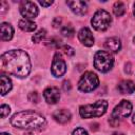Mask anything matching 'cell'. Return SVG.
I'll return each mask as SVG.
<instances>
[{"label":"cell","mask_w":135,"mask_h":135,"mask_svg":"<svg viewBox=\"0 0 135 135\" xmlns=\"http://www.w3.org/2000/svg\"><path fill=\"white\" fill-rule=\"evenodd\" d=\"M1 68L8 74L18 78L26 77L31 72V60L23 50H11L2 54Z\"/></svg>","instance_id":"cell-1"},{"label":"cell","mask_w":135,"mask_h":135,"mask_svg":"<svg viewBox=\"0 0 135 135\" xmlns=\"http://www.w3.org/2000/svg\"><path fill=\"white\" fill-rule=\"evenodd\" d=\"M13 127L25 130H41L46 126L45 118L34 111H21L13 115L11 118Z\"/></svg>","instance_id":"cell-2"},{"label":"cell","mask_w":135,"mask_h":135,"mask_svg":"<svg viewBox=\"0 0 135 135\" xmlns=\"http://www.w3.org/2000/svg\"><path fill=\"white\" fill-rule=\"evenodd\" d=\"M108 109V101L97 100L94 103L81 105L79 108V114L82 118H92L102 116Z\"/></svg>","instance_id":"cell-3"},{"label":"cell","mask_w":135,"mask_h":135,"mask_svg":"<svg viewBox=\"0 0 135 135\" xmlns=\"http://www.w3.org/2000/svg\"><path fill=\"white\" fill-rule=\"evenodd\" d=\"M114 64V58L107 51H98L94 56V66L99 72H109Z\"/></svg>","instance_id":"cell-4"},{"label":"cell","mask_w":135,"mask_h":135,"mask_svg":"<svg viewBox=\"0 0 135 135\" xmlns=\"http://www.w3.org/2000/svg\"><path fill=\"white\" fill-rule=\"evenodd\" d=\"M111 22H112L111 15L104 9H98L94 14V16L91 20L92 26L98 32H103V31L108 30Z\"/></svg>","instance_id":"cell-5"},{"label":"cell","mask_w":135,"mask_h":135,"mask_svg":"<svg viewBox=\"0 0 135 135\" xmlns=\"http://www.w3.org/2000/svg\"><path fill=\"white\" fill-rule=\"evenodd\" d=\"M99 85V78L93 72H85L78 81V89L81 92L89 93Z\"/></svg>","instance_id":"cell-6"},{"label":"cell","mask_w":135,"mask_h":135,"mask_svg":"<svg viewBox=\"0 0 135 135\" xmlns=\"http://www.w3.org/2000/svg\"><path fill=\"white\" fill-rule=\"evenodd\" d=\"M131 112H132V103L129 100L123 99L114 108L112 115H111V118L119 121V119H123V118L129 117Z\"/></svg>","instance_id":"cell-7"},{"label":"cell","mask_w":135,"mask_h":135,"mask_svg":"<svg viewBox=\"0 0 135 135\" xmlns=\"http://www.w3.org/2000/svg\"><path fill=\"white\" fill-rule=\"evenodd\" d=\"M51 71H52L53 76H55L57 78L62 77L64 75V73L66 72V63L63 60L62 55L59 52L55 53V55H54V58H53V61H52Z\"/></svg>","instance_id":"cell-8"},{"label":"cell","mask_w":135,"mask_h":135,"mask_svg":"<svg viewBox=\"0 0 135 135\" xmlns=\"http://www.w3.org/2000/svg\"><path fill=\"white\" fill-rule=\"evenodd\" d=\"M20 14L25 17V19H34L38 16L39 9L36 3L32 1H23L20 4Z\"/></svg>","instance_id":"cell-9"},{"label":"cell","mask_w":135,"mask_h":135,"mask_svg":"<svg viewBox=\"0 0 135 135\" xmlns=\"http://www.w3.org/2000/svg\"><path fill=\"white\" fill-rule=\"evenodd\" d=\"M43 98L49 104H55L60 99V92L56 86H49L43 91Z\"/></svg>","instance_id":"cell-10"},{"label":"cell","mask_w":135,"mask_h":135,"mask_svg":"<svg viewBox=\"0 0 135 135\" xmlns=\"http://www.w3.org/2000/svg\"><path fill=\"white\" fill-rule=\"evenodd\" d=\"M78 39L84 46L90 47L94 44V36H93L91 30L88 27H82L78 32Z\"/></svg>","instance_id":"cell-11"},{"label":"cell","mask_w":135,"mask_h":135,"mask_svg":"<svg viewBox=\"0 0 135 135\" xmlns=\"http://www.w3.org/2000/svg\"><path fill=\"white\" fill-rule=\"evenodd\" d=\"M66 4L70 6L71 11L76 15L82 16L88 12V5H86V2L84 1H80V0L66 1Z\"/></svg>","instance_id":"cell-12"},{"label":"cell","mask_w":135,"mask_h":135,"mask_svg":"<svg viewBox=\"0 0 135 135\" xmlns=\"http://www.w3.org/2000/svg\"><path fill=\"white\" fill-rule=\"evenodd\" d=\"M53 118L59 122V123H66L68 121L71 120L72 118V114L69 110H65V109H60V110H56L54 113H53Z\"/></svg>","instance_id":"cell-13"},{"label":"cell","mask_w":135,"mask_h":135,"mask_svg":"<svg viewBox=\"0 0 135 135\" xmlns=\"http://www.w3.org/2000/svg\"><path fill=\"white\" fill-rule=\"evenodd\" d=\"M14 35V28L9 23L3 22L0 25V36L2 41H9L13 38Z\"/></svg>","instance_id":"cell-14"},{"label":"cell","mask_w":135,"mask_h":135,"mask_svg":"<svg viewBox=\"0 0 135 135\" xmlns=\"http://www.w3.org/2000/svg\"><path fill=\"white\" fill-rule=\"evenodd\" d=\"M104 47L109 51V52H113V53H117L120 51L121 49V42L117 37H111L108 38L104 42Z\"/></svg>","instance_id":"cell-15"},{"label":"cell","mask_w":135,"mask_h":135,"mask_svg":"<svg viewBox=\"0 0 135 135\" xmlns=\"http://www.w3.org/2000/svg\"><path fill=\"white\" fill-rule=\"evenodd\" d=\"M117 88L121 94H132L135 91V84L132 80H122L119 82Z\"/></svg>","instance_id":"cell-16"},{"label":"cell","mask_w":135,"mask_h":135,"mask_svg":"<svg viewBox=\"0 0 135 135\" xmlns=\"http://www.w3.org/2000/svg\"><path fill=\"white\" fill-rule=\"evenodd\" d=\"M18 25L24 32H34L36 30V27H37V25H36L35 22H33L31 19H25V18L24 19H21L19 21Z\"/></svg>","instance_id":"cell-17"},{"label":"cell","mask_w":135,"mask_h":135,"mask_svg":"<svg viewBox=\"0 0 135 135\" xmlns=\"http://www.w3.org/2000/svg\"><path fill=\"white\" fill-rule=\"evenodd\" d=\"M11 90H12L11 79L5 75H1V95L7 94Z\"/></svg>","instance_id":"cell-18"},{"label":"cell","mask_w":135,"mask_h":135,"mask_svg":"<svg viewBox=\"0 0 135 135\" xmlns=\"http://www.w3.org/2000/svg\"><path fill=\"white\" fill-rule=\"evenodd\" d=\"M113 13H114V15L117 16V17L122 16V15L126 13V5H124V3L121 2V1L115 2L114 5H113Z\"/></svg>","instance_id":"cell-19"},{"label":"cell","mask_w":135,"mask_h":135,"mask_svg":"<svg viewBox=\"0 0 135 135\" xmlns=\"http://www.w3.org/2000/svg\"><path fill=\"white\" fill-rule=\"evenodd\" d=\"M61 34L64 36V37H73V35L75 34V31H74V27L69 24V25H65L61 28Z\"/></svg>","instance_id":"cell-20"},{"label":"cell","mask_w":135,"mask_h":135,"mask_svg":"<svg viewBox=\"0 0 135 135\" xmlns=\"http://www.w3.org/2000/svg\"><path fill=\"white\" fill-rule=\"evenodd\" d=\"M45 44L47 46H51V47H59L61 44V40L57 37H52L45 41Z\"/></svg>","instance_id":"cell-21"},{"label":"cell","mask_w":135,"mask_h":135,"mask_svg":"<svg viewBox=\"0 0 135 135\" xmlns=\"http://www.w3.org/2000/svg\"><path fill=\"white\" fill-rule=\"evenodd\" d=\"M45 34H46L45 30H40V31H38L36 34H34V35H33L32 40H33L34 42L38 43V42H40V41L45 37Z\"/></svg>","instance_id":"cell-22"},{"label":"cell","mask_w":135,"mask_h":135,"mask_svg":"<svg viewBox=\"0 0 135 135\" xmlns=\"http://www.w3.org/2000/svg\"><path fill=\"white\" fill-rule=\"evenodd\" d=\"M11 112V108L7 105V104H2L0 107V113H1V117L2 118H5Z\"/></svg>","instance_id":"cell-23"},{"label":"cell","mask_w":135,"mask_h":135,"mask_svg":"<svg viewBox=\"0 0 135 135\" xmlns=\"http://www.w3.org/2000/svg\"><path fill=\"white\" fill-rule=\"evenodd\" d=\"M61 49H62L63 53H64L65 55H68L69 57H71V56H73V55L75 54V51H74V49H73V47H71L70 45H63Z\"/></svg>","instance_id":"cell-24"},{"label":"cell","mask_w":135,"mask_h":135,"mask_svg":"<svg viewBox=\"0 0 135 135\" xmlns=\"http://www.w3.org/2000/svg\"><path fill=\"white\" fill-rule=\"evenodd\" d=\"M28 100H30V101H32V102L37 103V102H38V100H39L38 94H37L36 92H32V93H30V94H28Z\"/></svg>","instance_id":"cell-25"},{"label":"cell","mask_w":135,"mask_h":135,"mask_svg":"<svg viewBox=\"0 0 135 135\" xmlns=\"http://www.w3.org/2000/svg\"><path fill=\"white\" fill-rule=\"evenodd\" d=\"M72 135H89L88 132L83 129V128H77L73 131V134Z\"/></svg>","instance_id":"cell-26"},{"label":"cell","mask_w":135,"mask_h":135,"mask_svg":"<svg viewBox=\"0 0 135 135\" xmlns=\"http://www.w3.org/2000/svg\"><path fill=\"white\" fill-rule=\"evenodd\" d=\"M62 88H63V90H64V91H70V90H71V88H72L71 82H70L69 80L63 81V83H62Z\"/></svg>","instance_id":"cell-27"},{"label":"cell","mask_w":135,"mask_h":135,"mask_svg":"<svg viewBox=\"0 0 135 135\" xmlns=\"http://www.w3.org/2000/svg\"><path fill=\"white\" fill-rule=\"evenodd\" d=\"M60 23H61V18H59V17H56L53 20V26L54 27H58L60 25Z\"/></svg>","instance_id":"cell-28"},{"label":"cell","mask_w":135,"mask_h":135,"mask_svg":"<svg viewBox=\"0 0 135 135\" xmlns=\"http://www.w3.org/2000/svg\"><path fill=\"white\" fill-rule=\"evenodd\" d=\"M52 3H53V1H39V4L42 5V6H44V7L50 6Z\"/></svg>","instance_id":"cell-29"},{"label":"cell","mask_w":135,"mask_h":135,"mask_svg":"<svg viewBox=\"0 0 135 135\" xmlns=\"http://www.w3.org/2000/svg\"><path fill=\"white\" fill-rule=\"evenodd\" d=\"M0 5H1V7H0V8H1L0 12H1V13H4L5 9H6V8H5V7H6V2H5V1H2V2L0 3Z\"/></svg>","instance_id":"cell-30"},{"label":"cell","mask_w":135,"mask_h":135,"mask_svg":"<svg viewBox=\"0 0 135 135\" xmlns=\"http://www.w3.org/2000/svg\"><path fill=\"white\" fill-rule=\"evenodd\" d=\"M132 121H133V123L135 124V114L133 115V118H132Z\"/></svg>","instance_id":"cell-31"},{"label":"cell","mask_w":135,"mask_h":135,"mask_svg":"<svg viewBox=\"0 0 135 135\" xmlns=\"http://www.w3.org/2000/svg\"><path fill=\"white\" fill-rule=\"evenodd\" d=\"M113 135H124V134H122V133H114Z\"/></svg>","instance_id":"cell-32"},{"label":"cell","mask_w":135,"mask_h":135,"mask_svg":"<svg viewBox=\"0 0 135 135\" xmlns=\"http://www.w3.org/2000/svg\"><path fill=\"white\" fill-rule=\"evenodd\" d=\"M0 135H9V134H8V133H1Z\"/></svg>","instance_id":"cell-33"},{"label":"cell","mask_w":135,"mask_h":135,"mask_svg":"<svg viewBox=\"0 0 135 135\" xmlns=\"http://www.w3.org/2000/svg\"><path fill=\"white\" fill-rule=\"evenodd\" d=\"M133 13H134V16H135V3H134V9H133Z\"/></svg>","instance_id":"cell-34"},{"label":"cell","mask_w":135,"mask_h":135,"mask_svg":"<svg viewBox=\"0 0 135 135\" xmlns=\"http://www.w3.org/2000/svg\"><path fill=\"white\" fill-rule=\"evenodd\" d=\"M24 135H33V134H32V133H25Z\"/></svg>","instance_id":"cell-35"},{"label":"cell","mask_w":135,"mask_h":135,"mask_svg":"<svg viewBox=\"0 0 135 135\" xmlns=\"http://www.w3.org/2000/svg\"><path fill=\"white\" fill-rule=\"evenodd\" d=\"M133 41H134V43H135V36H134V38H133Z\"/></svg>","instance_id":"cell-36"}]
</instances>
